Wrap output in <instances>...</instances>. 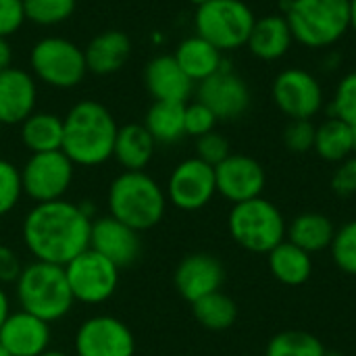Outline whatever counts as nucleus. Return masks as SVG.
<instances>
[{"label":"nucleus","mask_w":356,"mask_h":356,"mask_svg":"<svg viewBox=\"0 0 356 356\" xmlns=\"http://www.w3.org/2000/svg\"><path fill=\"white\" fill-rule=\"evenodd\" d=\"M21 169H17L10 161L0 159V217L10 213L21 200Z\"/></svg>","instance_id":"nucleus-35"},{"label":"nucleus","mask_w":356,"mask_h":356,"mask_svg":"<svg viewBox=\"0 0 356 356\" xmlns=\"http://www.w3.org/2000/svg\"><path fill=\"white\" fill-rule=\"evenodd\" d=\"M154 148L156 142L144 123H127L117 131L113 159L125 171H144L154 156Z\"/></svg>","instance_id":"nucleus-24"},{"label":"nucleus","mask_w":356,"mask_h":356,"mask_svg":"<svg viewBox=\"0 0 356 356\" xmlns=\"http://www.w3.org/2000/svg\"><path fill=\"white\" fill-rule=\"evenodd\" d=\"M175 288L190 305L219 292L225 282V269L221 261L207 252L188 254L175 269Z\"/></svg>","instance_id":"nucleus-17"},{"label":"nucleus","mask_w":356,"mask_h":356,"mask_svg":"<svg viewBox=\"0 0 356 356\" xmlns=\"http://www.w3.org/2000/svg\"><path fill=\"white\" fill-rule=\"evenodd\" d=\"M227 225L234 242L257 254H269L286 240L288 229L280 209L263 196L234 204Z\"/></svg>","instance_id":"nucleus-6"},{"label":"nucleus","mask_w":356,"mask_h":356,"mask_svg":"<svg viewBox=\"0 0 356 356\" xmlns=\"http://www.w3.org/2000/svg\"><path fill=\"white\" fill-rule=\"evenodd\" d=\"M38 86L29 71L10 67L0 73V123L21 125L35 113Z\"/></svg>","instance_id":"nucleus-19"},{"label":"nucleus","mask_w":356,"mask_h":356,"mask_svg":"<svg viewBox=\"0 0 356 356\" xmlns=\"http://www.w3.org/2000/svg\"><path fill=\"white\" fill-rule=\"evenodd\" d=\"M254 21V13L242 0H211L194 15L196 33L221 52L246 46Z\"/></svg>","instance_id":"nucleus-8"},{"label":"nucleus","mask_w":356,"mask_h":356,"mask_svg":"<svg viewBox=\"0 0 356 356\" xmlns=\"http://www.w3.org/2000/svg\"><path fill=\"white\" fill-rule=\"evenodd\" d=\"M229 142L219 131H209L200 138H196V159L204 161L211 167H217L229 156Z\"/></svg>","instance_id":"nucleus-37"},{"label":"nucleus","mask_w":356,"mask_h":356,"mask_svg":"<svg viewBox=\"0 0 356 356\" xmlns=\"http://www.w3.org/2000/svg\"><path fill=\"white\" fill-rule=\"evenodd\" d=\"M117 121L96 100H79L63 119V152L79 167H98L113 159Z\"/></svg>","instance_id":"nucleus-2"},{"label":"nucleus","mask_w":356,"mask_h":356,"mask_svg":"<svg viewBox=\"0 0 356 356\" xmlns=\"http://www.w3.org/2000/svg\"><path fill=\"white\" fill-rule=\"evenodd\" d=\"M8 315H10V302H8L6 292H4L2 286H0V327H2V323L6 321Z\"/></svg>","instance_id":"nucleus-43"},{"label":"nucleus","mask_w":356,"mask_h":356,"mask_svg":"<svg viewBox=\"0 0 356 356\" xmlns=\"http://www.w3.org/2000/svg\"><path fill=\"white\" fill-rule=\"evenodd\" d=\"M282 15L307 48H330L350 29V0H286Z\"/></svg>","instance_id":"nucleus-4"},{"label":"nucleus","mask_w":356,"mask_h":356,"mask_svg":"<svg viewBox=\"0 0 356 356\" xmlns=\"http://www.w3.org/2000/svg\"><path fill=\"white\" fill-rule=\"evenodd\" d=\"M65 273L73 298L83 305L106 302L119 286V267L92 248L67 263Z\"/></svg>","instance_id":"nucleus-10"},{"label":"nucleus","mask_w":356,"mask_h":356,"mask_svg":"<svg viewBox=\"0 0 356 356\" xmlns=\"http://www.w3.org/2000/svg\"><path fill=\"white\" fill-rule=\"evenodd\" d=\"M294 35L284 15H267L254 21L248 35V50L261 60H277L292 48Z\"/></svg>","instance_id":"nucleus-22"},{"label":"nucleus","mask_w":356,"mask_h":356,"mask_svg":"<svg viewBox=\"0 0 356 356\" xmlns=\"http://www.w3.org/2000/svg\"><path fill=\"white\" fill-rule=\"evenodd\" d=\"M23 271L17 252L8 246H0V284H15Z\"/></svg>","instance_id":"nucleus-41"},{"label":"nucleus","mask_w":356,"mask_h":356,"mask_svg":"<svg viewBox=\"0 0 356 356\" xmlns=\"http://www.w3.org/2000/svg\"><path fill=\"white\" fill-rule=\"evenodd\" d=\"M192 313L202 327L213 330V332L229 330L238 319L236 302L227 294H223L221 290L192 302Z\"/></svg>","instance_id":"nucleus-30"},{"label":"nucleus","mask_w":356,"mask_h":356,"mask_svg":"<svg viewBox=\"0 0 356 356\" xmlns=\"http://www.w3.org/2000/svg\"><path fill=\"white\" fill-rule=\"evenodd\" d=\"M198 100L213 111L217 121H234L250 106V90L246 81L223 65L221 71L198 83Z\"/></svg>","instance_id":"nucleus-14"},{"label":"nucleus","mask_w":356,"mask_h":356,"mask_svg":"<svg viewBox=\"0 0 356 356\" xmlns=\"http://www.w3.org/2000/svg\"><path fill=\"white\" fill-rule=\"evenodd\" d=\"M40 356H69V355H65V353H60V350H50V348H48L46 353H42Z\"/></svg>","instance_id":"nucleus-45"},{"label":"nucleus","mask_w":356,"mask_h":356,"mask_svg":"<svg viewBox=\"0 0 356 356\" xmlns=\"http://www.w3.org/2000/svg\"><path fill=\"white\" fill-rule=\"evenodd\" d=\"M315 134L317 127L311 123V119H290L284 129V144L290 152L302 154L315 148Z\"/></svg>","instance_id":"nucleus-36"},{"label":"nucleus","mask_w":356,"mask_h":356,"mask_svg":"<svg viewBox=\"0 0 356 356\" xmlns=\"http://www.w3.org/2000/svg\"><path fill=\"white\" fill-rule=\"evenodd\" d=\"M50 323L19 311L10 313L0 327V344L10 356H40L50 346Z\"/></svg>","instance_id":"nucleus-18"},{"label":"nucleus","mask_w":356,"mask_h":356,"mask_svg":"<svg viewBox=\"0 0 356 356\" xmlns=\"http://www.w3.org/2000/svg\"><path fill=\"white\" fill-rule=\"evenodd\" d=\"M323 342L309 332H282L267 344L265 356H325Z\"/></svg>","instance_id":"nucleus-31"},{"label":"nucleus","mask_w":356,"mask_h":356,"mask_svg":"<svg viewBox=\"0 0 356 356\" xmlns=\"http://www.w3.org/2000/svg\"><path fill=\"white\" fill-rule=\"evenodd\" d=\"M0 136H2V123H0Z\"/></svg>","instance_id":"nucleus-50"},{"label":"nucleus","mask_w":356,"mask_h":356,"mask_svg":"<svg viewBox=\"0 0 356 356\" xmlns=\"http://www.w3.org/2000/svg\"><path fill=\"white\" fill-rule=\"evenodd\" d=\"M271 94L277 108L290 119H313L323 106V88L317 77L296 67L275 77Z\"/></svg>","instance_id":"nucleus-12"},{"label":"nucleus","mask_w":356,"mask_h":356,"mask_svg":"<svg viewBox=\"0 0 356 356\" xmlns=\"http://www.w3.org/2000/svg\"><path fill=\"white\" fill-rule=\"evenodd\" d=\"M175 60L181 67V71L192 79V81H204L211 75H215L217 71L223 69V52L219 48H215L211 42H207L204 38L190 35L184 42L177 44L175 48Z\"/></svg>","instance_id":"nucleus-23"},{"label":"nucleus","mask_w":356,"mask_h":356,"mask_svg":"<svg viewBox=\"0 0 356 356\" xmlns=\"http://www.w3.org/2000/svg\"><path fill=\"white\" fill-rule=\"evenodd\" d=\"M167 200L179 211H200L217 194L215 167L192 156L181 161L169 175Z\"/></svg>","instance_id":"nucleus-11"},{"label":"nucleus","mask_w":356,"mask_h":356,"mask_svg":"<svg viewBox=\"0 0 356 356\" xmlns=\"http://www.w3.org/2000/svg\"><path fill=\"white\" fill-rule=\"evenodd\" d=\"M190 2L196 4V8H198V6H202V4H207V2H211V0H190Z\"/></svg>","instance_id":"nucleus-46"},{"label":"nucleus","mask_w":356,"mask_h":356,"mask_svg":"<svg viewBox=\"0 0 356 356\" xmlns=\"http://www.w3.org/2000/svg\"><path fill=\"white\" fill-rule=\"evenodd\" d=\"M350 29L356 31V0H350Z\"/></svg>","instance_id":"nucleus-44"},{"label":"nucleus","mask_w":356,"mask_h":356,"mask_svg":"<svg viewBox=\"0 0 356 356\" xmlns=\"http://www.w3.org/2000/svg\"><path fill=\"white\" fill-rule=\"evenodd\" d=\"M144 86L154 100L186 104L192 96L194 81L181 71L173 54H159L144 67Z\"/></svg>","instance_id":"nucleus-20"},{"label":"nucleus","mask_w":356,"mask_h":356,"mask_svg":"<svg viewBox=\"0 0 356 356\" xmlns=\"http://www.w3.org/2000/svg\"><path fill=\"white\" fill-rule=\"evenodd\" d=\"M332 259L338 269L346 275H356V219L336 229L334 242L330 246Z\"/></svg>","instance_id":"nucleus-33"},{"label":"nucleus","mask_w":356,"mask_h":356,"mask_svg":"<svg viewBox=\"0 0 356 356\" xmlns=\"http://www.w3.org/2000/svg\"><path fill=\"white\" fill-rule=\"evenodd\" d=\"M186 104L154 100V104L148 108L144 127L150 131L156 144H175L186 136V127H184Z\"/></svg>","instance_id":"nucleus-28"},{"label":"nucleus","mask_w":356,"mask_h":356,"mask_svg":"<svg viewBox=\"0 0 356 356\" xmlns=\"http://www.w3.org/2000/svg\"><path fill=\"white\" fill-rule=\"evenodd\" d=\"M0 356H10V353H8L2 344H0Z\"/></svg>","instance_id":"nucleus-47"},{"label":"nucleus","mask_w":356,"mask_h":356,"mask_svg":"<svg viewBox=\"0 0 356 356\" xmlns=\"http://www.w3.org/2000/svg\"><path fill=\"white\" fill-rule=\"evenodd\" d=\"M336 227L330 217L321 213H302L286 229V240L302 248L305 252H321L332 246Z\"/></svg>","instance_id":"nucleus-25"},{"label":"nucleus","mask_w":356,"mask_h":356,"mask_svg":"<svg viewBox=\"0 0 356 356\" xmlns=\"http://www.w3.org/2000/svg\"><path fill=\"white\" fill-rule=\"evenodd\" d=\"M332 190L338 196H353L356 192V154L340 163L332 177Z\"/></svg>","instance_id":"nucleus-40"},{"label":"nucleus","mask_w":356,"mask_h":356,"mask_svg":"<svg viewBox=\"0 0 356 356\" xmlns=\"http://www.w3.org/2000/svg\"><path fill=\"white\" fill-rule=\"evenodd\" d=\"M75 6L77 0H23L25 19L42 27L65 23L73 17Z\"/></svg>","instance_id":"nucleus-32"},{"label":"nucleus","mask_w":356,"mask_h":356,"mask_svg":"<svg viewBox=\"0 0 356 356\" xmlns=\"http://www.w3.org/2000/svg\"><path fill=\"white\" fill-rule=\"evenodd\" d=\"M215 125H217V117L200 100H196L192 104H186V113H184L186 136L200 138V136H204L209 131H215Z\"/></svg>","instance_id":"nucleus-38"},{"label":"nucleus","mask_w":356,"mask_h":356,"mask_svg":"<svg viewBox=\"0 0 356 356\" xmlns=\"http://www.w3.org/2000/svg\"><path fill=\"white\" fill-rule=\"evenodd\" d=\"M267 263L271 275L286 286H302L305 282H309L313 273L311 254L288 240L277 244L267 254Z\"/></svg>","instance_id":"nucleus-26"},{"label":"nucleus","mask_w":356,"mask_h":356,"mask_svg":"<svg viewBox=\"0 0 356 356\" xmlns=\"http://www.w3.org/2000/svg\"><path fill=\"white\" fill-rule=\"evenodd\" d=\"M90 248L108 259L119 269L129 267L138 261L142 252L140 232L131 229L111 215L96 217L90 229Z\"/></svg>","instance_id":"nucleus-16"},{"label":"nucleus","mask_w":356,"mask_h":356,"mask_svg":"<svg viewBox=\"0 0 356 356\" xmlns=\"http://www.w3.org/2000/svg\"><path fill=\"white\" fill-rule=\"evenodd\" d=\"M29 65L35 79L56 90L77 88L88 75L83 48L60 35L38 40L29 52Z\"/></svg>","instance_id":"nucleus-7"},{"label":"nucleus","mask_w":356,"mask_h":356,"mask_svg":"<svg viewBox=\"0 0 356 356\" xmlns=\"http://www.w3.org/2000/svg\"><path fill=\"white\" fill-rule=\"evenodd\" d=\"M13 67V48L8 38H0V73Z\"/></svg>","instance_id":"nucleus-42"},{"label":"nucleus","mask_w":356,"mask_h":356,"mask_svg":"<svg viewBox=\"0 0 356 356\" xmlns=\"http://www.w3.org/2000/svg\"><path fill=\"white\" fill-rule=\"evenodd\" d=\"M325 356H340V355H338V353H330V350H327V355Z\"/></svg>","instance_id":"nucleus-49"},{"label":"nucleus","mask_w":356,"mask_h":356,"mask_svg":"<svg viewBox=\"0 0 356 356\" xmlns=\"http://www.w3.org/2000/svg\"><path fill=\"white\" fill-rule=\"evenodd\" d=\"M92 217L75 202L35 204L23 219V242L35 261L65 267L90 248Z\"/></svg>","instance_id":"nucleus-1"},{"label":"nucleus","mask_w":356,"mask_h":356,"mask_svg":"<svg viewBox=\"0 0 356 356\" xmlns=\"http://www.w3.org/2000/svg\"><path fill=\"white\" fill-rule=\"evenodd\" d=\"M332 117L356 127V71L346 73L340 79L332 100Z\"/></svg>","instance_id":"nucleus-34"},{"label":"nucleus","mask_w":356,"mask_h":356,"mask_svg":"<svg viewBox=\"0 0 356 356\" xmlns=\"http://www.w3.org/2000/svg\"><path fill=\"white\" fill-rule=\"evenodd\" d=\"M75 165L63 150L31 154L21 169L23 194L35 204L63 200L73 184Z\"/></svg>","instance_id":"nucleus-9"},{"label":"nucleus","mask_w":356,"mask_h":356,"mask_svg":"<svg viewBox=\"0 0 356 356\" xmlns=\"http://www.w3.org/2000/svg\"><path fill=\"white\" fill-rule=\"evenodd\" d=\"M217 194L229 202H246L259 198L265 190L267 177L263 165L248 154H229L215 167Z\"/></svg>","instance_id":"nucleus-15"},{"label":"nucleus","mask_w":356,"mask_h":356,"mask_svg":"<svg viewBox=\"0 0 356 356\" xmlns=\"http://www.w3.org/2000/svg\"><path fill=\"white\" fill-rule=\"evenodd\" d=\"M108 215L136 232L152 229L167 209V194L144 171H123L108 186Z\"/></svg>","instance_id":"nucleus-3"},{"label":"nucleus","mask_w":356,"mask_h":356,"mask_svg":"<svg viewBox=\"0 0 356 356\" xmlns=\"http://www.w3.org/2000/svg\"><path fill=\"white\" fill-rule=\"evenodd\" d=\"M134 353L131 330L111 315L86 319L75 334V356H134Z\"/></svg>","instance_id":"nucleus-13"},{"label":"nucleus","mask_w":356,"mask_h":356,"mask_svg":"<svg viewBox=\"0 0 356 356\" xmlns=\"http://www.w3.org/2000/svg\"><path fill=\"white\" fill-rule=\"evenodd\" d=\"M25 21L23 0H0V38H10Z\"/></svg>","instance_id":"nucleus-39"},{"label":"nucleus","mask_w":356,"mask_h":356,"mask_svg":"<svg viewBox=\"0 0 356 356\" xmlns=\"http://www.w3.org/2000/svg\"><path fill=\"white\" fill-rule=\"evenodd\" d=\"M323 161L327 163H342L355 152V138L353 127L344 123L342 119L330 117L317 127L315 134V148H313Z\"/></svg>","instance_id":"nucleus-29"},{"label":"nucleus","mask_w":356,"mask_h":356,"mask_svg":"<svg viewBox=\"0 0 356 356\" xmlns=\"http://www.w3.org/2000/svg\"><path fill=\"white\" fill-rule=\"evenodd\" d=\"M21 142L31 154L63 150V119L54 113H31L21 123Z\"/></svg>","instance_id":"nucleus-27"},{"label":"nucleus","mask_w":356,"mask_h":356,"mask_svg":"<svg viewBox=\"0 0 356 356\" xmlns=\"http://www.w3.org/2000/svg\"><path fill=\"white\" fill-rule=\"evenodd\" d=\"M353 138H355V152H356V127H353Z\"/></svg>","instance_id":"nucleus-48"},{"label":"nucleus","mask_w":356,"mask_h":356,"mask_svg":"<svg viewBox=\"0 0 356 356\" xmlns=\"http://www.w3.org/2000/svg\"><path fill=\"white\" fill-rule=\"evenodd\" d=\"M15 286L21 311L31 313L46 323L63 319L73 309L75 298L71 294L65 267L60 265L33 261L23 267Z\"/></svg>","instance_id":"nucleus-5"},{"label":"nucleus","mask_w":356,"mask_h":356,"mask_svg":"<svg viewBox=\"0 0 356 356\" xmlns=\"http://www.w3.org/2000/svg\"><path fill=\"white\" fill-rule=\"evenodd\" d=\"M88 71L94 75H113L131 56V38L119 29H106L94 35L83 48Z\"/></svg>","instance_id":"nucleus-21"}]
</instances>
